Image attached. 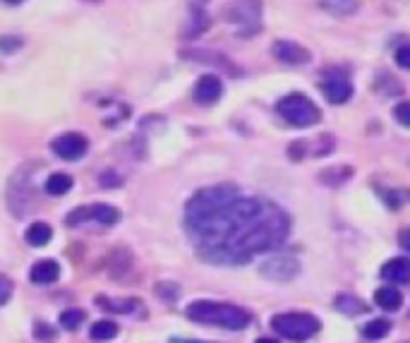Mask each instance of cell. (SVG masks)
<instances>
[{"mask_svg": "<svg viewBox=\"0 0 410 343\" xmlns=\"http://www.w3.org/2000/svg\"><path fill=\"white\" fill-rule=\"evenodd\" d=\"M396 63H399L403 70H410V44L399 46V51H396Z\"/></svg>", "mask_w": 410, "mask_h": 343, "instance_id": "cell-30", "label": "cell"}, {"mask_svg": "<svg viewBox=\"0 0 410 343\" xmlns=\"http://www.w3.org/2000/svg\"><path fill=\"white\" fill-rule=\"evenodd\" d=\"M99 183L101 188H118V185H123V176L113 171V168H108V171H104L99 176Z\"/></svg>", "mask_w": 410, "mask_h": 343, "instance_id": "cell-26", "label": "cell"}, {"mask_svg": "<svg viewBox=\"0 0 410 343\" xmlns=\"http://www.w3.org/2000/svg\"><path fill=\"white\" fill-rule=\"evenodd\" d=\"M262 0H231L221 8L223 22L238 27V36L250 39L262 29Z\"/></svg>", "mask_w": 410, "mask_h": 343, "instance_id": "cell-3", "label": "cell"}, {"mask_svg": "<svg viewBox=\"0 0 410 343\" xmlns=\"http://www.w3.org/2000/svg\"><path fill=\"white\" fill-rule=\"evenodd\" d=\"M394 116L403 128H410V101H401V104L394 108Z\"/></svg>", "mask_w": 410, "mask_h": 343, "instance_id": "cell-27", "label": "cell"}, {"mask_svg": "<svg viewBox=\"0 0 410 343\" xmlns=\"http://www.w3.org/2000/svg\"><path fill=\"white\" fill-rule=\"evenodd\" d=\"M180 56L185 60H195V63H204V65H214V68H223L228 72H233V63L228 60L223 53L216 51H204V48H188V51H180Z\"/></svg>", "mask_w": 410, "mask_h": 343, "instance_id": "cell-12", "label": "cell"}, {"mask_svg": "<svg viewBox=\"0 0 410 343\" xmlns=\"http://www.w3.org/2000/svg\"><path fill=\"white\" fill-rule=\"evenodd\" d=\"M173 343H200V341H183V339H176Z\"/></svg>", "mask_w": 410, "mask_h": 343, "instance_id": "cell-34", "label": "cell"}, {"mask_svg": "<svg viewBox=\"0 0 410 343\" xmlns=\"http://www.w3.org/2000/svg\"><path fill=\"white\" fill-rule=\"evenodd\" d=\"M382 279L389 284H410V260L408 257H396L382 267Z\"/></svg>", "mask_w": 410, "mask_h": 343, "instance_id": "cell-14", "label": "cell"}, {"mask_svg": "<svg viewBox=\"0 0 410 343\" xmlns=\"http://www.w3.org/2000/svg\"><path fill=\"white\" fill-rule=\"evenodd\" d=\"M84 221H99L101 226H116L120 221V212L113 204H92V207H77L65 216L68 226H82Z\"/></svg>", "mask_w": 410, "mask_h": 343, "instance_id": "cell-6", "label": "cell"}, {"mask_svg": "<svg viewBox=\"0 0 410 343\" xmlns=\"http://www.w3.org/2000/svg\"><path fill=\"white\" fill-rule=\"evenodd\" d=\"M51 152L63 161H80L89 152V140L82 132H63L51 142Z\"/></svg>", "mask_w": 410, "mask_h": 343, "instance_id": "cell-7", "label": "cell"}, {"mask_svg": "<svg viewBox=\"0 0 410 343\" xmlns=\"http://www.w3.org/2000/svg\"><path fill=\"white\" fill-rule=\"evenodd\" d=\"M399 243H401V248L410 252V228H403L401 231V236H399Z\"/></svg>", "mask_w": 410, "mask_h": 343, "instance_id": "cell-31", "label": "cell"}, {"mask_svg": "<svg viewBox=\"0 0 410 343\" xmlns=\"http://www.w3.org/2000/svg\"><path fill=\"white\" fill-rule=\"evenodd\" d=\"M5 5H10V8H20V5H24L27 0H3Z\"/></svg>", "mask_w": 410, "mask_h": 343, "instance_id": "cell-32", "label": "cell"}, {"mask_svg": "<svg viewBox=\"0 0 410 343\" xmlns=\"http://www.w3.org/2000/svg\"><path fill=\"white\" fill-rule=\"evenodd\" d=\"M185 224L200 255L216 264H245L279 248L291 233L283 209L262 197H243L235 185L197 192L185 207Z\"/></svg>", "mask_w": 410, "mask_h": 343, "instance_id": "cell-1", "label": "cell"}, {"mask_svg": "<svg viewBox=\"0 0 410 343\" xmlns=\"http://www.w3.org/2000/svg\"><path fill=\"white\" fill-rule=\"evenodd\" d=\"M322 92L327 96L329 104H346L353 96V84L346 75H339V72H336V75L324 77Z\"/></svg>", "mask_w": 410, "mask_h": 343, "instance_id": "cell-10", "label": "cell"}, {"mask_svg": "<svg viewBox=\"0 0 410 343\" xmlns=\"http://www.w3.org/2000/svg\"><path fill=\"white\" fill-rule=\"evenodd\" d=\"M334 305H336V310L343 312V315H365L367 310H370V305H365L360 298H355V296H339L334 300Z\"/></svg>", "mask_w": 410, "mask_h": 343, "instance_id": "cell-19", "label": "cell"}, {"mask_svg": "<svg viewBox=\"0 0 410 343\" xmlns=\"http://www.w3.org/2000/svg\"><path fill=\"white\" fill-rule=\"evenodd\" d=\"M34 336H36L39 341H44V343H51L53 339H56V329H53L51 324H46V322H36Z\"/></svg>", "mask_w": 410, "mask_h": 343, "instance_id": "cell-25", "label": "cell"}, {"mask_svg": "<svg viewBox=\"0 0 410 343\" xmlns=\"http://www.w3.org/2000/svg\"><path fill=\"white\" fill-rule=\"evenodd\" d=\"M221 96H223V82L216 75H202L200 80L195 82V89H192V99L200 106L219 104Z\"/></svg>", "mask_w": 410, "mask_h": 343, "instance_id": "cell-9", "label": "cell"}, {"mask_svg": "<svg viewBox=\"0 0 410 343\" xmlns=\"http://www.w3.org/2000/svg\"><path fill=\"white\" fill-rule=\"evenodd\" d=\"M118 324L111 322V320H101L92 324V329H89V336H92V341H111L118 336Z\"/></svg>", "mask_w": 410, "mask_h": 343, "instance_id": "cell-20", "label": "cell"}, {"mask_svg": "<svg viewBox=\"0 0 410 343\" xmlns=\"http://www.w3.org/2000/svg\"><path fill=\"white\" fill-rule=\"evenodd\" d=\"M185 315H188L192 322L209 324V327L231 329V332H240V329H245L252 320L250 312L238 308V305L214 303V300H195L192 305H188Z\"/></svg>", "mask_w": 410, "mask_h": 343, "instance_id": "cell-2", "label": "cell"}, {"mask_svg": "<svg viewBox=\"0 0 410 343\" xmlns=\"http://www.w3.org/2000/svg\"><path fill=\"white\" fill-rule=\"evenodd\" d=\"M96 303L101 305L104 310L108 312H132L137 308V305H142L140 300H135V298H128V300H111V298H106V296H99L96 298Z\"/></svg>", "mask_w": 410, "mask_h": 343, "instance_id": "cell-21", "label": "cell"}, {"mask_svg": "<svg viewBox=\"0 0 410 343\" xmlns=\"http://www.w3.org/2000/svg\"><path fill=\"white\" fill-rule=\"evenodd\" d=\"M53 238V228L46 224V221H36L27 228V233H24V240H27L32 248H44V245L51 243Z\"/></svg>", "mask_w": 410, "mask_h": 343, "instance_id": "cell-17", "label": "cell"}, {"mask_svg": "<svg viewBox=\"0 0 410 343\" xmlns=\"http://www.w3.org/2000/svg\"><path fill=\"white\" fill-rule=\"evenodd\" d=\"M375 303H377V308H382L387 312H396V310H401V305H403V293L394 286H382V288H377V293H375Z\"/></svg>", "mask_w": 410, "mask_h": 343, "instance_id": "cell-16", "label": "cell"}, {"mask_svg": "<svg viewBox=\"0 0 410 343\" xmlns=\"http://www.w3.org/2000/svg\"><path fill=\"white\" fill-rule=\"evenodd\" d=\"M96 3H101V0H96Z\"/></svg>", "mask_w": 410, "mask_h": 343, "instance_id": "cell-35", "label": "cell"}, {"mask_svg": "<svg viewBox=\"0 0 410 343\" xmlns=\"http://www.w3.org/2000/svg\"><path fill=\"white\" fill-rule=\"evenodd\" d=\"M271 324H274V329L283 339L295 343L312 339L319 332V322L312 315H307V312H283V315H276Z\"/></svg>", "mask_w": 410, "mask_h": 343, "instance_id": "cell-5", "label": "cell"}, {"mask_svg": "<svg viewBox=\"0 0 410 343\" xmlns=\"http://www.w3.org/2000/svg\"><path fill=\"white\" fill-rule=\"evenodd\" d=\"M84 312L82 310H65L63 315H60V324H63V329H68V332H77V329L82 327L84 322Z\"/></svg>", "mask_w": 410, "mask_h": 343, "instance_id": "cell-23", "label": "cell"}, {"mask_svg": "<svg viewBox=\"0 0 410 343\" xmlns=\"http://www.w3.org/2000/svg\"><path fill=\"white\" fill-rule=\"evenodd\" d=\"M58 276H60L58 262L41 260V262H36L34 267H32V274H29V279H32L36 286H51V284H56V281H58Z\"/></svg>", "mask_w": 410, "mask_h": 343, "instance_id": "cell-15", "label": "cell"}, {"mask_svg": "<svg viewBox=\"0 0 410 343\" xmlns=\"http://www.w3.org/2000/svg\"><path fill=\"white\" fill-rule=\"evenodd\" d=\"M257 343H279V341H274V339H259Z\"/></svg>", "mask_w": 410, "mask_h": 343, "instance_id": "cell-33", "label": "cell"}, {"mask_svg": "<svg viewBox=\"0 0 410 343\" xmlns=\"http://www.w3.org/2000/svg\"><path fill=\"white\" fill-rule=\"evenodd\" d=\"M276 113L293 128H312L322 120V111L305 94H288L276 104Z\"/></svg>", "mask_w": 410, "mask_h": 343, "instance_id": "cell-4", "label": "cell"}, {"mask_svg": "<svg viewBox=\"0 0 410 343\" xmlns=\"http://www.w3.org/2000/svg\"><path fill=\"white\" fill-rule=\"evenodd\" d=\"M389 332H391V322L389 320H372V322H367L365 329H363L365 339H372V341L384 339Z\"/></svg>", "mask_w": 410, "mask_h": 343, "instance_id": "cell-22", "label": "cell"}, {"mask_svg": "<svg viewBox=\"0 0 410 343\" xmlns=\"http://www.w3.org/2000/svg\"><path fill=\"white\" fill-rule=\"evenodd\" d=\"M156 293L164 300H176L180 296V288L176 284H159L156 286Z\"/></svg>", "mask_w": 410, "mask_h": 343, "instance_id": "cell-29", "label": "cell"}, {"mask_svg": "<svg viewBox=\"0 0 410 343\" xmlns=\"http://www.w3.org/2000/svg\"><path fill=\"white\" fill-rule=\"evenodd\" d=\"M22 46H24V39L20 34H3L0 36V53H3V56H12V53H17Z\"/></svg>", "mask_w": 410, "mask_h": 343, "instance_id": "cell-24", "label": "cell"}, {"mask_svg": "<svg viewBox=\"0 0 410 343\" xmlns=\"http://www.w3.org/2000/svg\"><path fill=\"white\" fill-rule=\"evenodd\" d=\"M209 27H211L209 12L204 8H200V5H192L188 24H185V29H183V36L185 39H197V36H202Z\"/></svg>", "mask_w": 410, "mask_h": 343, "instance_id": "cell-13", "label": "cell"}, {"mask_svg": "<svg viewBox=\"0 0 410 343\" xmlns=\"http://www.w3.org/2000/svg\"><path fill=\"white\" fill-rule=\"evenodd\" d=\"M72 188H75V180H72V176H68V173H51L44 185L46 195H51V197L68 195Z\"/></svg>", "mask_w": 410, "mask_h": 343, "instance_id": "cell-18", "label": "cell"}, {"mask_svg": "<svg viewBox=\"0 0 410 343\" xmlns=\"http://www.w3.org/2000/svg\"><path fill=\"white\" fill-rule=\"evenodd\" d=\"M12 291H15V286H12V281L8 279V276L0 274V308H3L5 303L12 298Z\"/></svg>", "mask_w": 410, "mask_h": 343, "instance_id": "cell-28", "label": "cell"}, {"mask_svg": "<svg viewBox=\"0 0 410 343\" xmlns=\"http://www.w3.org/2000/svg\"><path fill=\"white\" fill-rule=\"evenodd\" d=\"M300 264L295 257L291 255H279V257H271L269 262H264L259 267V274L267 276L271 281H291L295 274H298Z\"/></svg>", "mask_w": 410, "mask_h": 343, "instance_id": "cell-8", "label": "cell"}, {"mask_svg": "<svg viewBox=\"0 0 410 343\" xmlns=\"http://www.w3.org/2000/svg\"><path fill=\"white\" fill-rule=\"evenodd\" d=\"M271 53H274L276 60H281L286 65H305L312 60V53L305 46L295 44V41H276L271 46Z\"/></svg>", "mask_w": 410, "mask_h": 343, "instance_id": "cell-11", "label": "cell"}]
</instances>
